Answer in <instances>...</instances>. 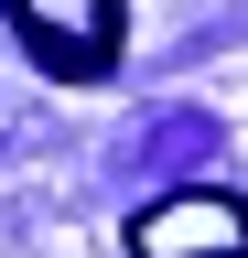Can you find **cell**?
Instances as JSON below:
<instances>
[{"instance_id":"1","label":"cell","mask_w":248,"mask_h":258,"mask_svg":"<svg viewBox=\"0 0 248 258\" xmlns=\"http://www.w3.org/2000/svg\"><path fill=\"white\" fill-rule=\"evenodd\" d=\"M0 22L22 32V54L65 86H97L119 64V0H0Z\"/></svg>"},{"instance_id":"2","label":"cell","mask_w":248,"mask_h":258,"mask_svg":"<svg viewBox=\"0 0 248 258\" xmlns=\"http://www.w3.org/2000/svg\"><path fill=\"white\" fill-rule=\"evenodd\" d=\"M130 258H248V194L183 183L162 205H140L130 215Z\"/></svg>"}]
</instances>
